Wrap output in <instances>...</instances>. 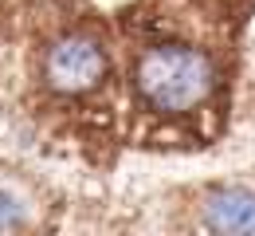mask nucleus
I'll return each instance as SVG.
<instances>
[{
  "label": "nucleus",
  "mask_w": 255,
  "mask_h": 236,
  "mask_svg": "<svg viewBox=\"0 0 255 236\" xmlns=\"http://www.w3.org/2000/svg\"><path fill=\"white\" fill-rule=\"evenodd\" d=\"M24 221H28V213H24V201H20L16 193L0 189V233H12V229H20Z\"/></svg>",
  "instance_id": "obj_4"
},
{
  "label": "nucleus",
  "mask_w": 255,
  "mask_h": 236,
  "mask_svg": "<svg viewBox=\"0 0 255 236\" xmlns=\"http://www.w3.org/2000/svg\"><path fill=\"white\" fill-rule=\"evenodd\" d=\"M133 95L157 114H192L216 91V63L192 43H153L133 59Z\"/></svg>",
  "instance_id": "obj_1"
},
{
  "label": "nucleus",
  "mask_w": 255,
  "mask_h": 236,
  "mask_svg": "<svg viewBox=\"0 0 255 236\" xmlns=\"http://www.w3.org/2000/svg\"><path fill=\"white\" fill-rule=\"evenodd\" d=\"M106 71L110 55L91 32H67L43 51V83L55 95H87L106 79Z\"/></svg>",
  "instance_id": "obj_2"
},
{
  "label": "nucleus",
  "mask_w": 255,
  "mask_h": 236,
  "mask_svg": "<svg viewBox=\"0 0 255 236\" xmlns=\"http://www.w3.org/2000/svg\"><path fill=\"white\" fill-rule=\"evenodd\" d=\"M204 229L212 233H244L255 236V189L252 185H216L204 197Z\"/></svg>",
  "instance_id": "obj_3"
}]
</instances>
